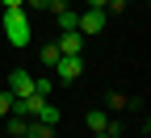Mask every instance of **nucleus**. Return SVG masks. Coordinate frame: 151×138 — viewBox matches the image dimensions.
<instances>
[{
	"mask_svg": "<svg viewBox=\"0 0 151 138\" xmlns=\"http://www.w3.org/2000/svg\"><path fill=\"white\" fill-rule=\"evenodd\" d=\"M4 34H9V42L13 46H25L29 38H34V29H29V9H4Z\"/></svg>",
	"mask_w": 151,
	"mask_h": 138,
	"instance_id": "f257e3e1",
	"label": "nucleus"
},
{
	"mask_svg": "<svg viewBox=\"0 0 151 138\" xmlns=\"http://www.w3.org/2000/svg\"><path fill=\"white\" fill-rule=\"evenodd\" d=\"M50 71H55V80H59V84H71V80H80V75H84V59H80V54H59V63H55Z\"/></svg>",
	"mask_w": 151,
	"mask_h": 138,
	"instance_id": "f03ea898",
	"label": "nucleus"
},
{
	"mask_svg": "<svg viewBox=\"0 0 151 138\" xmlns=\"http://www.w3.org/2000/svg\"><path fill=\"white\" fill-rule=\"evenodd\" d=\"M9 96H13V101L34 96V75H29V71H13V75H9Z\"/></svg>",
	"mask_w": 151,
	"mask_h": 138,
	"instance_id": "7ed1b4c3",
	"label": "nucleus"
},
{
	"mask_svg": "<svg viewBox=\"0 0 151 138\" xmlns=\"http://www.w3.org/2000/svg\"><path fill=\"white\" fill-rule=\"evenodd\" d=\"M105 29V9H84L80 13V34H101Z\"/></svg>",
	"mask_w": 151,
	"mask_h": 138,
	"instance_id": "20e7f679",
	"label": "nucleus"
},
{
	"mask_svg": "<svg viewBox=\"0 0 151 138\" xmlns=\"http://www.w3.org/2000/svg\"><path fill=\"white\" fill-rule=\"evenodd\" d=\"M55 46H59V54H80V50H84V34H80V29L59 34V42H55Z\"/></svg>",
	"mask_w": 151,
	"mask_h": 138,
	"instance_id": "39448f33",
	"label": "nucleus"
},
{
	"mask_svg": "<svg viewBox=\"0 0 151 138\" xmlns=\"http://www.w3.org/2000/svg\"><path fill=\"white\" fill-rule=\"evenodd\" d=\"M34 122H42V126H59V105H46V101H38V109H34Z\"/></svg>",
	"mask_w": 151,
	"mask_h": 138,
	"instance_id": "423d86ee",
	"label": "nucleus"
},
{
	"mask_svg": "<svg viewBox=\"0 0 151 138\" xmlns=\"http://www.w3.org/2000/svg\"><path fill=\"white\" fill-rule=\"evenodd\" d=\"M55 21H59V34H71V29H80V13H76L71 4L55 13Z\"/></svg>",
	"mask_w": 151,
	"mask_h": 138,
	"instance_id": "0eeeda50",
	"label": "nucleus"
},
{
	"mask_svg": "<svg viewBox=\"0 0 151 138\" xmlns=\"http://www.w3.org/2000/svg\"><path fill=\"white\" fill-rule=\"evenodd\" d=\"M84 126H88L92 134H101V130L109 126V113H105V109H88V117H84Z\"/></svg>",
	"mask_w": 151,
	"mask_h": 138,
	"instance_id": "6e6552de",
	"label": "nucleus"
},
{
	"mask_svg": "<svg viewBox=\"0 0 151 138\" xmlns=\"http://www.w3.org/2000/svg\"><path fill=\"white\" fill-rule=\"evenodd\" d=\"M25 130H29V117H13L9 113V134L4 138H25Z\"/></svg>",
	"mask_w": 151,
	"mask_h": 138,
	"instance_id": "1a4fd4ad",
	"label": "nucleus"
},
{
	"mask_svg": "<svg viewBox=\"0 0 151 138\" xmlns=\"http://www.w3.org/2000/svg\"><path fill=\"white\" fill-rule=\"evenodd\" d=\"M55 63H59V46H55V42H42V67L50 71Z\"/></svg>",
	"mask_w": 151,
	"mask_h": 138,
	"instance_id": "9d476101",
	"label": "nucleus"
},
{
	"mask_svg": "<svg viewBox=\"0 0 151 138\" xmlns=\"http://www.w3.org/2000/svg\"><path fill=\"white\" fill-rule=\"evenodd\" d=\"M50 88H55V80H50V75H42V80L34 75V96H42V101H46V96H50Z\"/></svg>",
	"mask_w": 151,
	"mask_h": 138,
	"instance_id": "9b49d317",
	"label": "nucleus"
},
{
	"mask_svg": "<svg viewBox=\"0 0 151 138\" xmlns=\"http://www.w3.org/2000/svg\"><path fill=\"white\" fill-rule=\"evenodd\" d=\"M25 134H29V138H50L55 130H50V126H42V122H29V130H25Z\"/></svg>",
	"mask_w": 151,
	"mask_h": 138,
	"instance_id": "f8f14e48",
	"label": "nucleus"
},
{
	"mask_svg": "<svg viewBox=\"0 0 151 138\" xmlns=\"http://www.w3.org/2000/svg\"><path fill=\"white\" fill-rule=\"evenodd\" d=\"M9 113H13V96H9V92H0V117H9Z\"/></svg>",
	"mask_w": 151,
	"mask_h": 138,
	"instance_id": "ddd939ff",
	"label": "nucleus"
},
{
	"mask_svg": "<svg viewBox=\"0 0 151 138\" xmlns=\"http://www.w3.org/2000/svg\"><path fill=\"white\" fill-rule=\"evenodd\" d=\"M109 109H130V101H126L122 92H113V96H109Z\"/></svg>",
	"mask_w": 151,
	"mask_h": 138,
	"instance_id": "4468645a",
	"label": "nucleus"
},
{
	"mask_svg": "<svg viewBox=\"0 0 151 138\" xmlns=\"http://www.w3.org/2000/svg\"><path fill=\"white\" fill-rule=\"evenodd\" d=\"M126 4H130V0H105V13H122Z\"/></svg>",
	"mask_w": 151,
	"mask_h": 138,
	"instance_id": "2eb2a0df",
	"label": "nucleus"
},
{
	"mask_svg": "<svg viewBox=\"0 0 151 138\" xmlns=\"http://www.w3.org/2000/svg\"><path fill=\"white\" fill-rule=\"evenodd\" d=\"M0 4H4V9H17V4H25V0H0Z\"/></svg>",
	"mask_w": 151,
	"mask_h": 138,
	"instance_id": "dca6fc26",
	"label": "nucleus"
},
{
	"mask_svg": "<svg viewBox=\"0 0 151 138\" xmlns=\"http://www.w3.org/2000/svg\"><path fill=\"white\" fill-rule=\"evenodd\" d=\"M88 9H105V0H88Z\"/></svg>",
	"mask_w": 151,
	"mask_h": 138,
	"instance_id": "f3484780",
	"label": "nucleus"
},
{
	"mask_svg": "<svg viewBox=\"0 0 151 138\" xmlns=\"http://www.w3.org/2000/svg\"><path fill=\"white\" fill-rule=\"evenodd\" d=\"M59 4H67V0H59Z\"/></svg>",
	"mask_w": 151,
	"mask_h": 138,
	"instance_id": "a211bd4d",
	"label": "nucleus"
},
{
	"mask_svg": "<svg viewBox=\"0 0 151 138\" xmlns=\"http://www.w3.org/2000/svg\"><path fill=\"white\" fill-rule=\"evenodd\" d=\"M25 138H29V134H25Z\"/></svg>",
	"mask_w": 151,
	"mask_h": 138,
	"instance_id": "6ab92c4d",
	"label": "nucleus"
}]
</instances>
